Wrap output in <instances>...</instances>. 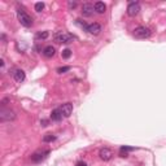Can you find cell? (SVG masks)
I'll return each instance as SVG.
<instances>
[{
    "mask_svg": "<svg viewBox=\"0 0 166 166\" xmlns=\"http://www.w3.org/2000/svg\"><path fill=\"white\" fill-rule=\"evenodd\" d=\"M17 18L23 27H31L32 23H34L31 16H29L27 12L23 9V7H20V5L17 7Z\"/></svg>",
    "mask_w": 166,
    "mask_h": 166,
    "instance_id": "obj_1",
    "label": "cell"
},
{
    "mask_svg": "<svg viewBox=\"0 0 166 166\" xmlns=\"http://www.w3.org/2000/svg\"><path fill=\"white\" fill-rule=\"evenodd\" d=\"M132 35H134V38H136V39H147L152 35V31H151V29L147 26H138L134 30V32H132Z\"/></svg>",
    "mask_w": 166,
    "mask_h": 166,
    "instance_id": "obj_2",
    "label": "cell"
},
{
    "mask_svg": "<svg viewBox=\"0 0 166 166\" xmlns=\"http://www.w3.org/2000/svg\"><path fill=\"white\" fill-rule=\"evenodd\" d=\"M73 40H75V36L73 34H69V32L60 31V32H57V34H55V42H57V43L69 44V43H72Z\"/></svg>",
    "mask_w": 166,
    "mask_h": 166,
    "instance_id": "obj_3",
    "label": "cell"
},
{
    "mask_svg": "<svg viewBox=\"0 0 166 166\" xmlns=\"http://www.w3.org/2000/svg\"><path fill=\"white\" fill-rule=\"evenodd\" d=\"M51 153L49 149H40V151H36L35 153H32L31 155V161L32 162H42V161H44L45 158L48 157V155Z\"/></svg>",
    "mask_w": 166,
    "mask_h": 166,
    "instance_id": "obj_4",
    "label": "cell"
},
{
    "mask_svg": "<svg viewBox=\"0 0 166 166\" xmlns=\"http://www.w3.org/2000/svg\"><path fill=\"white\" fill-rule=\"evenodd\" d=\"M14 118H16V115L11 109L2 108V110H0V121L7 122V121H12V119H14Z\"/></svg>",
    "mask_w": 166,
    "mask_h": 166,
    "instance_id": "obj_5",
    "label": "cell"
},
{
    "mask_svg": "<svg viewBox=\"0 0 166 166\" xmlns=\"http://www.w3.org/2000/svg\"><path fill=\"white\" fill-rule=\"evenodd\" d=\"M139 12H140V4L138 2H131L128 4V7H127V14L128 16L134 17V16H136Z\"/></svg>",
    "mask_w": 166,
    "mask_h": 166,
    "instance_id": "obj_6",
    "label": "cell"
},
{
    "mask_svg": "<svg viewBox=\"0 0 166 166\" xmlns=\"http://www.w3.org/2000/svg\"><path fill=\"white\" fill-rule=\"evenodd\" d=\"M86 31L88 32L91 35H99L101 32V25L97 23V22H94V23H90L88 26H87Z\"/></svg>",
    "mask_w": 166,
    "mask_h": 166,
    "instance_id": "obj_7",
    "label": "cell"
},
{
    "mask_svg": "<svg viewBox=\"0 0 166 166\" xmlns=\"http://www.w3.org/2000/svg\"><path fill=\"white\" fill-rule=\"evenodd\" d=\"M59 109L62 113V115H64V118H68V117H70V114L73 113V104L72 103H65V104H62Z\"/></svg>",
    "mask_w": 166,
    "mask_h": 166,
    "instance_id": "obj_8",
    "label": "cell"
},
{
    "mask_svg": "<svg viewBox=\"0 0 166 166\" xmlns=\"http://www.w3.org/2000/svg\"><path fill=\"white\" fill-rule=\"evenodd\" d=\"M94 11H95V8L92 4H90V3H85L82 5V14L85 16V17H91V16L94 14Z\"/></svg>",
    "mask_w": 166,
    "mask_h": 166,
    "instance_id": "obj_9",
    "label": "cell"
},
{
    "mask_svg": "<svg viewBox=\"0 0 166 166\" xmlns=\"http://www.w3.org/2000/svg\"><path fill=\"white\" fill-rule=\"evenodd\" d=\"M99 156H100V158L103 161H109L112 157H113V152H112V149H109V148H103V149H100V152H99Z\"/></svg>",
    "mask_w": 166,
    "mask_h": 166,
    "instance_id": "obj_10",
    "label": "cell"
},
{
    "mask_svg": "<svg viewBox=\"0 0 166 166\" xmlns=\"http://www.w3.org/2000/svg\"><path fill=\"white\" fill-rule=\"evenodd\" d=\"M13 78H14V81L17 82V83H21V82H23V81H25V78H26V74H25L23 70H21V69H16V70H14V73H13Z\"/></svg>",
    "mask_w": 166,
    "mask_h": 166,
    "instance_id": "obj_11",
    "label": "cell"
},
{
    "mask_svg": "<svg viewBox=\"0 0 166 166\" xmlns=\"http://www.w3.org/2000/svg\"><path fill=\"white\" fill-rule=\"evenodd\" d=\"M62 118H64V115H62V113L60 112L59 108H56V109H53V110L51 112V119H52V121L60 122Z\"/></svg>",
    "mask_w": 166,
    "mask_h": 166,
    "instance_id": "obj_12",
    "label": "cell"
},
{
    "mask_svg": "<svg viewBox=\"0 0 166 166\" xmlns=\"http://www.w3.org/2000/svg\"><path fill=\"white\" fill-rule=\"evenodd\" d=\"M94 8H95V12H96V13L103 14L106 9V5H105V3H103V2H96L94 4Z\"/></svg>",
    "mask_w": 166,
    "mask_h": 166,
    "instance_id": "obj_13",
    "label": "cell"
},
{
    "mask_svg": "<svg viewBox=\"0 0 166 166\" xmlns=\"http://www.w3.org/2000/svg\"><path fill=\"white\" fill-rule=\"evenodd\" d=\"M55 53H56V49H55V47H52V45H47V47H44V49H43V55L45 57H48V59L55 56Z\"/></svg>",
    "mask_w": 166,
    "mask_h": 166,
    "instance_id": "obj_14",
    "label": "cell"
},
{
    "mask_svg": "<svg viewBox=\"0 0 166 166\" xmlns=\"http://www.w3.org/2000/svg\"><path fill=\"white\" fill-rule=\"evenodd\" d=\"M48 35H49V32H48V31L36 32V35H35V40H44V39H47V38H48Z\"/></svg>",
    "mask_w": 166,
    "mask_h": 166,
    "instance_id": "obj_15",
    "label": "cell"
},
{
    "mask_svg": "<svg viewBox=\"0 0 166 166\" xmlns=\"http://www.w3.org/2000/svg\"><path fill=\"white\" fill-rule=\"evenodd\" d=\"M56 140V136L52 135V134H45L43 136V142L44 143H51V142H55Z\"/></svg>",
    "mask_w": 166,
    "mask_h": 166,
    "instance_id": "obj_16",
    "label": "cell"
},
{
    "mask_svg": "<svg viewBox=\"0 0 166 166\" xmlns=\"http://www.w3.org/2000/svg\"><path fill=\"white\" fill-rule=\"evenodd\" d=\"M131 151H135L134 147H127V145H122L121 148H119V152L121 153H127V152H131Z\"/></svg>",
    "mask_w": 166,
    "mask_h": 166,
    "instance_id": "obj_17",
    "label": "cell"
},
{
    "mask_svg": "<svg viewBox=\"0 0 166 166\" xmlns=\"http://www.w3.org/2000/svg\"><path fill=\"white\" fill-rule=\"evenodd\" d=\"M62 59H69L70 56H72V51H70L69 48H66V49H64V51H62Z\"/></svg>",
    "mask_w": 166,
    "mask_h": 166,
    "instance_id": "obj_18",
    "label": "cell"
},
{
    "mask_svg": "<svg viewBox=\"0 0 166 166\" xmlns=\"http://www.w3.org/2000/svg\"><path fill=\"white\" fill-rule=\"evenodd\" d=\"M75 23H77V25H78V26H79V27L85 29V30L87 29V26H88V23H86L85 21H82V20H75Z\"/></svg>",
    "mask_w": 166,
    "mask_h": 166,
    "instance_id": "obj_19",
    "label": "cell"
},
{
    "mask_svg": "<svg viewBox=\"0 0 166 166\" xmlns=\"http://www.w3.org/2000/svg\"><path fill=\"white\" fill-rule=\"evenodd\" d=\"M43 9H44V3L39 2V3L35 4V11H36V12H42Z\"/></svg>",
    "mask_w": 166,
    "mask_h": 166,
    "instance_id": "obj_20",
    "label": "cell"
},
{
    "mask_svg": "<svg viewBox=\"0 0 166 166\" xmlns=\"http://www.w3.org/2000/svg\"><path fill=\"white\" fill-rule=\"evenodd\" d=\"M70 70V66H62V68H59L57 69V73L59 74H62V73H66Z\"/></svg>",
    "mask_w": 166,
    "mask_h": 166,
    "instance_id": "obj_21",
    "label": "cell"
},
{
    "mask_svg": "<svg viewBox=\"0 0 166 166\" xmlns=\"http://www.w3.org/2000/svg\"><path fill=\"white\" fill-rule=\"evenodd\" d=\"M75 166H87V164H86V162H83V161H79V162H77V164H75Z\"/></svg>",
    "mask_w": 166,
    "mask_h": 166,
    "instance_id": "obj_22",
    "label": "cell"
},
{
    "mask_svg": "<svg viewBox=\"0 0 166 166\" xmlns=\"http://www.w3.org/2000/svg\"><path fill=\"white\" fill-rule=\"evenodd\" d=\"M75 7H77V3H75V2H74V3L70 2V3H69V8H75Z\"/></svg>",
    "mask_w": 166,
    "mask_h": 166,
    "instance_id": "obj_23",
    "label": "cell"
},
{
    "mask_svg": "<svg viewBox=\"0 0 166 166\" xmlns=\"http://www.w3.org/2000/svg\"><path fill=\"white\" fill-rule=\"evenodd\" d=\"M40 123H42V126H48V124H47L48 122L45 121V119H43V121H40Z\"/></svg>",
    "mask_w": 166,
    "mask_h": 166,
    "instance_id": "obj_24",
    "label": "cell"
}]
</instances>
